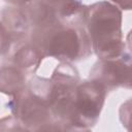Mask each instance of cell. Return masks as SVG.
Returning <instances> with one entry per match:
<instances>
[{"mask_svg":"<svg viewBox=\"0 0 132 132\" xmlns=\"http://www.w3.org/2000/svg\"><path fill=\"white\" fill-rule=\"evenodd\" d=\"M122 10L111 1H99L87 5L85 29L92 51L99 59H116L130 51L122 32Z\"/></svg>","mask_w":132,"mask_h":132,"instance_id":"1","label":"cell"},{"mask_svg":"<svg viewBox=\"0 0 132 132\" xmlns=\"http://www.w3.org/2000/svg\"><path fill=\"white\" fill-rule=\"evenodd\" d=\"M29 40L43 53L45 58L52 57L60 62H78L93 54L85 27L60 21L31 30Z\"/></svg>","mask_w":132,"mask_h":132,"instance_id":"2","label":"cell"},{"mask_svg":"<svg viewBox=\"0 0 132 132\" xmlns=\"http://www.w3.org/2000/svg\"><path fill=\"white\" fill-rule=\"evenodd\" d=\"M51 92L48 105L54 120L68 123L77 85L80 81L77 69L67 62H60L48 77Z\"/></svg>","mask_w":132,"mask_h":132,"instance_id":"3","label":"cell"},{"mask_svg":"<svg viewBox=\"0 0 132 132\" xmlns=\"http://www.w3.org/2000/svg\"><path fill=\"white\" fill-rule=\"evenodd\" d=\"M107 92L98 82L86 79L77 85L67 124L92 128L99 121Z\"/></svg>","mask_w":132,"mask_h":132,"instance_id":"4","label":"cell"},{"mask_svg":"<svg viewBox=\"0 0 132 132\" xmlns=\"http://www.w3.org/2000/svg\"><path fill=\"white\" fill-rule=\"evenodd\" d=\"M89 79L98 82L106 92L131 88V54L116 59H99L89 72Z\"/></svg>","mask_w":132,"mask_h":132,"instance_id":"5","label":"cell"},{"mask_svg":"<svg viewBox=\"0 0 132 132\" xmlns=\"http://www.w3.org/2000/svg\"><path fill=\"white\" fill-rule=\"evenodd\" d=\"M8 106L12 116L31 132L53 120L48 104L27 88L12 97Z\"/></svg>","mask_w":132,"mask_h":132,"instance_id":"6","label":"cell"},{"mask_svg":"<svg viewBox=\"0 0 132 132\" xmlns=\"http://www.w3.org/2000/svg\"><path fill=\"white\" fill-rule=\"evenodd\" d=\"M0 21L8 32L12 45L29 39L31 26L22 2H9L0 10Z\"/></svg>","mask_w":132,"mask_h":132,"instance_id":"7","label":"cell"},{"mask_svg":"<svg viewBox=\"0 0 132 132\" xmlns=\"http://www.w3.org/2000/svg\"><path fill=\"white\" fill-rule=\"evenodd\" d=\"M7 56L9 63L27 73H34L45 58L43 53L29 39L14 43Z\"/></svg>","mask_w":132,"mask_h":132,"instance_id":"8","label":"cell"},{"mask_svg":"<svg viewBox=\"0 0 132 132\" xmlns=\"http://www.w3.org/2000/svg\"><path fill=\"white\" fill-rule=\"evenodd\" d=\"M27 72L11 63L0 65V93L15 96L27 88Z\"/></svg>","mask_w":132,"mask_h":132,"instance_id":"9","label":"cell"},{"mask_svg":"<svg viewBox=\"0 0 132 132\" xmlns=\"http://www.w3.org/2000/svg\"><path fill=\"white\" fill-rule=\"evenodd\" d=\"M60 22L85 27L87 5L79 1H51Z\"/></svg>","mask_w":132,"mask_h":132,"instance_id":"10","label":"cell"},{"mask_svg":"<svg viewBox=\"0 0 132 132\" xmlns=\"http://www.w3.org/2000/svg\"><path fill=\"white\" fill-rule=\"evenodd\" d=\"M0 132H31L12 114L0 119Z\"/></svg>","mask_w":132,"mask_h":132,"instance_id":"11","label":"cell"},{"mask_svg":"<svg viewBox=\"0 0 132 132\" xmlns=\"http://www.w3.org/2000/svg\"><path fill=\"white\" fill-rule=\"evenodd\" d=\"M12 47V40L0 21V56H7Z\"/></svg>","mask_w":132,"mask_h":132,"instance_id":"12","label":"cell"},{"mask_svg":"<svg viewBox=\"0 0 132 132\" xmlns=\"http://www.w3.org/2000/svg\"><path fill=\"white\" fill-rule=\"evenodd\" d=\"M32 132H65V123L53 119L52 121L39 126Z\"/></svg>","mask_w":132,"mask_h":132,"instance_id":"13","label":"cell"},{"mask_svg":"<svg viewBox=\"0 0 132 132\" xmlns=\"http://www.w3.org/2000/svg\"><path fill=\"white\" fill-rule=\"evenodd\" d=\"M65 132H92V131L90 128L77 127V126L65 123Z\"/></svg>","mask_w":132,"mask_h":132,"instance_id":"14","label":"cell"}]
</instances>
